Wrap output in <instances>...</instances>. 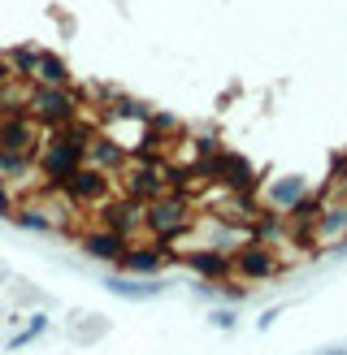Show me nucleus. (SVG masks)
I'll use <instances>...</instances> for the list:
<instances>
[{
	"label": "nucleus",
	"instance_id": "1",
	"mask_svg": "<svg viewBox=\"0 0 347 355\" xmlns=\"http://www.w3.org/2000/svg\"><path fill=\"white\" fill-rule=\"evenodd\" d=\"M92 126L87 121H69L61 130H44L40 148H35V169L44 178V191H61L65 178L87 165V144H92Z\"/></svg>",
	"mask_w": 347,
	"mask_h": 355
},
{
	"label": "nucleus",
	"instance_id": "2",
	"mask_svg": "<svg viewBox=\"0 0 347 355\" xmlns=\"http://www.w3.org/2000/svg\"><path fill=\"white\" fill-rule=\"evenodd\" d=\"M191 225H196V208L183 191H165L156 195L152 204H144V230L152 234V243H178L183 234H191Z\"/></svg>",
	"mask_w": 347,
	"mask_h": 355
},
{
	"label": "nucleus",
	"instance_id": "3",
	"mask_svg": "<svg viewBox=\"0 0 347 355\" xmlns=\"http://www.w3.org/2000/svg\"><path fill=\"white\" fill-rule=\"evenodd\" d=\"M22 104H26L22 113H26L40 130H61V126H69V121H78V109H83L78 96L69 92V87H40V83L26 92Z\"/></svg>",
	"mask_w": 347,
	"mask_h": 355
},
{
	"label": "nucleus",
	"instance_id": "4",
	"mask_svg": "<svg viewBox=\"0 0 347 355\" xmlns=\"http://www.w3.org/2000/svg\"><path fill=\"white\" fill-rule=\"evenodd\" d=\"M61 195L74 208H100V204L113 200V178L100 173V169H92V165H83V169H74V173L65 178Z\"/></svg>",
	"mask_w": 347,
	"mask_h": 355
},
{
	"label": "nucleus",
	"instance_id": "5",
	"mask_svg": "<svg viewBox=\"0 0 347 355\" xmlns=\"http://www.w3.org/2000/svg\"><path fill=\"white\" fill-rule=\"evenodd\" d=\"M278 269H282V264H278L273 247L256 243V239H248L243 247L230 252V273L243 277V282H269V277H278Z\"/></svg>",
	"mask_w": 347,
	"mask_h": 355
},
{
	"label": "nucleus",
	"instance_id": "6",
	"mask_svg": "<svg viewBox=\"0 0 347 355\" xmlns=\"http://www.w3.org/2000/svg\"><path fill=\"white\" fill-rule=\"evenodd\" d=\"M169 264V247L161 243H130L117 260V273L126 277H161V269Z\"/></svg>",
	"mask_w": 347,
	"mask_h": 355
},
{
	"label": "nucleus",
	"instance_id": "7",
	"mask_svg": "<svg viewBox=\"0 0 347 355\" xmlns=\"http://www.w3.org/2000/svg\"><path fill=\"white\" fill-rule=\"evenodd\" d=\"M100 286L109 291L113 299H126V304H152V299L169 295V282H161V277H126V273H109V277H100Z\"/></svg>",
	"mask_w": 347,
	"mask_h": 355
},
{
	"label": "nucleus",
	"instance_id": "8",
	"mask_svg": "<svg viewBox=\"0 0 347 355\" xmlns=\"http://www.w3.org/2000/svg\"><path fill=\"white\" fill-rule=\"evenodd\" d=\"M100 225L104 230H113L117 239H126L135 243V234H144V204L139 200H109V204H100Z\"/></svg>",
	"mask_w": 347,
	"mask_h": 355
},
{
	"label": "nucleus",
	"instance_id": "9",
	"mask_svg": "<svg viewBox=\"0 0 347 355\" xmlns=\"http://www.w3.org/2000/svg\"><path fill=\"white\" fill-rule=\"evenodd\" d=\"M308 195H312L308 191V178H300V173H278L273 182L260 191V208H273V212H282V217H287V212L300 204V200H308Z\"/></svg>",
	"mask_w": 347,
	"mask_h": 355
},
{
	"label": "nucleus",
	"instance_id": "10",
	"mask_svg": "<svg viewBox=\"0 0 347 355\" xmlns=\"http://www.w3.org/2000/svg\"><path fill=\"white\" fill-rule=\"evenodd\" d=\"M40 139H44V130L35 126L26 113H5L0 117V152H31L35 156Z\"/></svg>",
	"mask_w": 347,
	"mask_h": 355
},
{
	"label": "nucleus",
	"instance_id": "11",
	"mask_svg": "<svg viewBox=\"0 0 347 355\" xmlns=\"http://www.w3.org/2000/svg\"><path fill=\"white\" fill-rule=\"evenodd\" d=\"M87 165L113 178L117 169H126V165H130V148H126V144H117L113 135H92V144H87Z\"/></svg>",
	"mask_w": 347,
	"mask_h": 355
},
{
	"label": "nucleus",
	"instance_id": "12",
	"mask_svg": "<svg viewBox=\"0 0 347 355\" xmlns=\"http://www.w3.org/2000/svg\"><path fill=\"white\" fill-rule=\"evenodd\" d=\"M183 264L200 282H226L230 277V252H213V247H191V252H183Z\"/></svg>",
	"mask_w": 347,
	"mask_h": 355
},
{
	"label": "nucleus",
	"instance_id": "13",
	"mask_svg": "<svg viewBox=\"0 0 347 355\" xmlns=\"http://www.w3.org/2000/svg\"><path fill=\"white\" fill-rule=\"evenodd\" d=\"M343 234H347V200L321 195L317 221H312V239H321V243H339Z\"/></svg>",
	"mask_w": 347,
	"mask_h": 355
},
{
	"label": "nucleus",
	"instance_id": "14",
	"mask_svg": "<svg viewBox=\"0 0 347 355\" xmlns=\"http://www.w3.org/2000/svg\"><path fill=\"white\" fill-rule=\"evenodd\" d=\"M126 247H130L126 239H117L113 230H104V225H100V230H87V234L78 239V252H83L87 260H100V264H117Z\"/></svg>",
	"mask_w": 347,
	"mask_h": 355
},
{
	"label": "nucleus",
	"instance_id": "15",
	"mask_svg": "<svg viewBox=\"0 0 347 355\" xmlns=\"http://www.w3.org/2000/svg\"><path fill=\"white\" fill-rule=\"evenodd\" d=\"M9 225L31 230V234H57V230H61L57 217H48V208H40V204H22V208H13Z\"/></svg>",
	"mask_w": 347,
	"mask_h": 355
},
{
	"label": "nucleus",
	"instance_id": "16",
	"mask_svg": "<svg viewBox=\"0 0 347 355\" xmlns=\"http://www.w3.org/2000/svg\"><path fill=\"white\" fill-rule=\"evenodd\" d=\"M31 83H40V87H69V65L57 57V52H40Z\"/></svg>",
	"mask_w": 347,
	"mask_h": 355
},
{
	"label": "nucleus",
	"instance_id": "17",
	"mask_svg": "<svg viewBox=\"0 0 347 355\" xmlns=\"http://www.w3.org/2000/svg\"><path fill=\"white\" fill-rule=\"evenodd\" d=\"M31 169H35L31 152H0V182H26Z\"/></svg>",
	"mask_w": 347,
	"mask_h": 355
},
{
	"label": "nucleus",
	"instance_id": "18",
	"mask_svg": "<svg viewBox=\"0 0 347 355\" xmlns=\"http://www.w3.org/2000/svg\"><path fill=\"white\" fill-rule=\"evenodd\" d=\"M104 334H109V321H104V316L78 312V325L69 329V338H74V343H92V338H104Z\"/></svg>",
	"mask_w": 347,
	"mask_h": 355
},
{
	"label": "nucleus",
	"instance_id": "19",
	"mask_svg": "<svg viewBox=\"0 0 347 355\" xmlns=\"http://www.w3.org/2000/svg\"><path fill=\"white\" fill-rule=\"evenodd\" d=\"M5 61L13 69V78H31L35 74V61H40V48H9Z\"/></svg>",
	"mask_w": 347,
	"mask_h": 355
},
{
	"label": "nucleus",
	"instance_id": "20",
	"mask_svg": "<svg viewBox=\"0 0 347 355\" xmlns=\"http://www.w3.org/2000/svg\"><path fill=\"white\" fill-rule=\"evenodd\" d=\"M40 334H48V312H35V316H31V325H26V329H17L13 338H9V351H22V347H31L35 338H40Z\"/></svg>",
	"mask_w": 347,
	"mask_h": 355
},
{
	"label": "nucleus",
	"instance_id": "21",
	"mask_svg": "<svg viewBox=\"0 0 347 355\" xmlns=\"http://www.w3.org/2000/svg\"><path fill=\"white\" fill-rule=\"evenodd\" d=\"M208 325H213L217 334H235V329H239V312H235L230 304H217L213 312H208Z\"/></svg>",
	"mask_w": 347,
	"mask_h": 355
},
{
	"label": "nucleus",
	"instance_id": "22",
	"mask_svg": "<svg viewBox=\"0 0 347 355\" xmlns=\"http://www.w3.org/2000/svg\"><path fill=\"white\" fill-rule=\"evenodd\" d=\"M191 299H204V304H221L217 299V282H191Z\"/></svg>",
	"mask_w": 347,
	"mask_h": 355
},
{
	"label": "nucleus",
	"instance_id": "23",
	"mask_svg": "<svg viewBox=\"0 0 347 355\" xmlns=\"http://www.w3.org/2000/svg\"><path fill=\"white\" fill-rule=\"evenodd\" d=\"M13 208H17V204H13V195H9V182H0V221H9Z\"/></svg>",
	"mask_w": 347,
	"mask_h": 355
},
{
	"label": "nucleus",
	"instance_id": "24",
	"mask_svg": "<svg viewBox=\"0 0 347 355\" xmlns=\"http://www.w3.org/2000/svg\"><path fill=\"white\" fill-rule=\"evenodd\" d=\"M278 316H282V308H265V312L256 316V329H260V334H265V329H273V325H278Z\"/></svg>",
	"mask_w": 347,
	"mask_h": 355
},
{
	"label": "nucleus",
	"instance_id": "25",
	"mask_svg": "<svg viewBox=\"0 0 347 355\" xmlns=\"http://www.w3.org/2000/svg\"><path fill=\"white\" fill-rule=\"evenodd\" d=\"M9 83H13V69H9V61H5V57H0V92H5Z\"/></svg>",
	"mask_w": 347,
	"mask_h": 355
},
{
	"label": "nucleus",
	"instance_id": "26",
	"mask_svg": "<svg viewBox=\"0 0 347 355\" xmlns=\"http://www.w3.org/2000/svg\"><path fill=\"white\" fill-rule=\"evenodd\" d=\"M0 286H9V269H5V264H0Z\"/></svg>",
	"mask_w": 347,
	"mask_h": 355
},
{
	"label": "nucleus",
	"instance_id": "27",
	"mask_svg": "<svg viewBox=\"0 0 347 355\" xmlns=\"http://www.w3.org/2000/svg\"><path fill=\"white\" fill-rule=\"evenodd\" d=\"M321 355H347V347H330V351H321Z\"/></svg>",
	"mask_w": 347,
	"mask_h": 355
}]
</instances>
